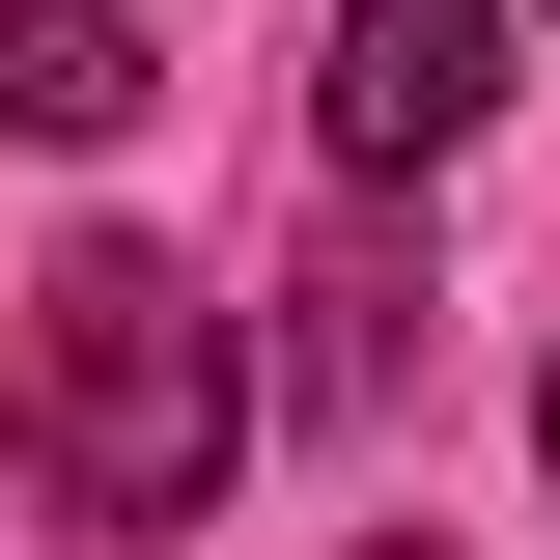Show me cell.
<instances>
[{
    "label": "cell",
    "mask_w": 560,
    "mask_h": 560,
    "mask_svg": "<svg viewBox=\"0 0 560 560\" xmlns=\"http://www.w3.org/2000/svg\"><path fill=\"white\" fill-rule=\"evenodd\" d=\"M533 448H560V393H533Z\"/></svg>",
    "instance_id": "cell-6"
},
{
    "label": "cell",
    "mask_w": 560,
    "mask_h": 560,
    "mask_svg": "<svg viewBox=\"0 0 560 560\" xmlns=\"http://www.w3.org/2000/svg\"><path fill=\"white\" fill-rule=\"evenodd\" d=\"M364 560H448V533H364Z\"/></svg>",
    "instance_id": "cell-5"
},
{
    "label": "cell",
    "mask_w": 560,
    "mask_h": 560,
    "mask_svg": "<svg viewBox=\"0 0 560 560\" xmlns=\"http://www.w3.org/2000/svg\"><path fill=\"white\" fill-rule=\"evenodd\" d=\"M393 364H420V308H393V253H337V280H308V393L364 420V393H393Z\"/></svg>",
    "instance_id": "cell-4"
},
{
    "label": "cell",
    "mask_w": 560,
    "mask_h": 560,
    "mask_svg": "<svg viewBox=\"0 0 560 560\" xmlns=\"http://www.w3.org/2000/svg\"><path fill=\"white\" fill-rule=\"evenodd\" d=\"M140 113H168L140 0H0V140H57V168H84V140H140Z\"/></svg>",
    "instance_id": "cell-3"
},
{
    "label": "cell",
    "mask_w": 560,
    "mask_h": 560,
    "mask_svg": "<svg viewBox=\"0 0 560 560\" xmlns=\"http://www.w3.org/2000/svg\"><path fill=\"white\" fill-rule=\"evenodd\" d=\"M308 113H337L364 197H393V168H448V140L504 113V0H337V84H308Z\"/></svg>",
    "instance_id": "cell-2"
},
{
    "label": "cell",
    "mask_w": 560,
    "mask_h": 560,
    "mask_svg": "<svg viewBox=\"0 0 560 560\" xmlns=\"http://www.w3.org/2000/svg\"><path fill=\"white\" fill-rule=\"evenodd\" d=\"M224 448H253V364H224L197 253L84 224V253L28 280V504H57V533H197Z\"/></svg>",
    "instance_id": "cell-1"
}]
</instances>
